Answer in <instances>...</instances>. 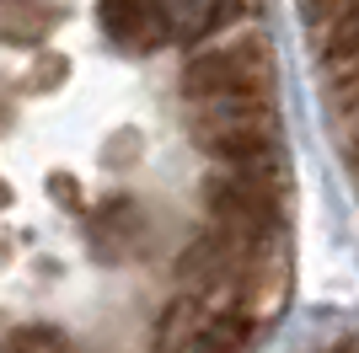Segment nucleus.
Listing matches in <instances>:
<instances>
[{"mask_svg":"<svg viewBox=\"0 0 359 353\" xmlns=\"http://www.w3.org/2000/svg\"><path fill=\"white\" fill-rule=\"evenodd\" d=\"M236 11V0H161V16H166V32L177 43H194L220 22V16Z\"/></svg>","mask_w":359,"mask_h":353,"instance_id":"nucleus-3","label":"nucleus"},{"mask_svg":"<svg viewBox=\"0 0 359 353\" xmlns=\"http://www.w3.org/2000/svg\"><path fill=\"white\" fill-rule=\"evenodd\" d=\"M182 97L210 102V97H252L273 102V48L263 32H236L225 43H204L182 70Z\"/></svg>","mask_w":359,"mask_h":353,"instance_id":"nucleus-1","label":"nucleus"},{"mask_svg":"<svg viewBox=\"0 0 359 353\" xmlns=\"http://www.w3.org/2000/svg\"><path fill=\"white\" fill-rule=\"evenodd\" d=\"M97 22H102L107 38L140 43V48H156L172 38L166 16H161V0H97Z\"/></svg>","mask_w":359,"mask_h":353,"instance_id":"nucleus-2","label":"nucleus"}]
</instances>
